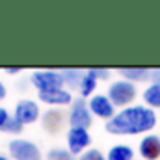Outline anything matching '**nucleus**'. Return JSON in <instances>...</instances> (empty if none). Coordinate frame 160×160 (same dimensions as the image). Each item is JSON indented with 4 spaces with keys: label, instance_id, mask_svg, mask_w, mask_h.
Returning <instances> with one entry per match:
<instances>
[{
    "label": "nucleus",
    "instance_id": "1",
    "mask_svg": "<svg viewBox=\"0 0 160 160\" xmlns=\"http://www.w3.org/2000/svg\"><path fill=\"white\" fill-rule=\"evenodd\" d=\"M157 125V114L145 106H130L116 114L110 121H106L104 128L110 134H140L147 132Z\"/></svg>",
    "mask_w": 160,
    "mask_h": 160
},
{
    "label": "nucleus",
    "instance_id": "2",
    "mask_svg": "<svg viewBox=\"0 0 160 160\" xmlns=\"http://www.w3.org/2000/svg\"><path fill=\"white\" fill-rule=\"evenodd\" d=\"M9 155L15 160H41L39 147L28 140H22V138L9 142Z\"/></svg>",
    "mask_w": 160,
    "mask_h": 160
},
{
    "label": "nucleus",
    "instance_id": "3",
    "mask_svg": "<svg viewBox=\"0 0 160 160\" xmlns=\"http://www.w3.org/2000/svg\"><path fill=\"white\" fill-rule=\"evenodd\" d=\"M32 84L41 91H52V89H62L63 86V75L56 71H36L32 73Z\"/></svg>",
    "mask_w": 160,
    "mask_h": 160
},
{
    "label": "nucleus",
    "instance_id": "4",
    "mask_svg": "<svg viewBox=\"0 0 160 160\" xmlns=\"http://www.w3.org/2000/svg\"><path fill=\"white\" fill-rule=\"evenodd\" d=\"M136 97V88L134 84L127 82V80H118L110 86L108 89V99L116 104V106H125L128 104L132 99Z\"/></svg>",
    "mask_w": 160,
    "mask_h": 160
},
{
    "label": "nucleus",
    "instance_id": "5",
    "mask_svg": "<svg viewBox=\"0 0 160 160\" xmlns=\"http://www.w3.org/2000/svg\"><path fill=\"white\" fill-rule=\"evenodd\" d=\"M89 106L82 101L77 99L73 108H71V116H69V123H71V128H88L91 125V116H89Z\"/></svg>",
    "mask_w": 160,
    "mask_h": 160
},
{
    "label": "nucleus",
    "instance_id": "6",
    "mask_svg": "<svg viewBox=\"0 0 160 160\" xmlns=\"http://www.w3.org/2000/svg\"><path fill=\"white\" fill-rule=\"evenodd\" d=\"M15 119L19 121L21 125H28V123H34V121L39 118V106L34 102V101H19L17 106H15Z\"/></svg>",
    "mask_w": 160,
    "mask_h": 160
},
{
    "label": "nucleus",
    "instance_id": "7",
    "mask_svg": "<svg viewBox=\"0 0 160 160\" xmlns=\"http://www.w3.org/2000/svg\"><path fill=\"white\" fill-rule=\"evenodd\" d=\"M88 106H89V110H91L95 116L104 118V119H108V121L116 116V114H114V102H112L108 97H104V95H95V97H91L89 102H88Z\"/></svg>",
    "mask_w": 160,
    "mask_h": 160
},
{
    "label": "nucleus",
    "instance_id": "8",
    "mask_svg": "<svg viewBox=\"0 0 160 160\" xmlns=\"http://www.w3.org/2000/svg\"><path fill=\"white\" fill-rule=\"evenodd\" d=\"M89 142H91V138H89L86 128H71L67 132V143H69V151L73 155L84 151L89 145Z\"/></svg>",
    "mask_w": 160,
    "mask_h": 160
},
{
    "label": "nucleus",
    "instance_id": "9",
    "mask_svg": "<svg viewBox=\"0 0 160 160\" xmlns=\"http://www.w3.org/2000/svg\"><path fill=\"white\" fill-rule=\"evenodd\" d=\"M140 155L145 160L160 158V138L158 136H145L140 143Z\"/></svg>",
    "mask_w": 160,
    "mask_h": 160
},
{
    "label": "nucleus",
    "instance_id": "10",
    "mask_svg": "<svg viewBox=\"0 0 160 160\" xmlns=\"http://www.w3.org/2000/svg\"><path fill=\"white\" fill-rule=\"evenodd\" d=\"M39 99L47 104H69L73 97L69 91L62 88V89H52V91H41Z\"/></svg>",
    "mask_w": 160,
    "mask_h": 160
},
{
    "label": "nucleus",
    "instance_id": "11",
    "mask_svg": "<svg viewBox=\"0 0 160 160\" xmlns=\"http://www.w3.org/2000/svg\"><path fill=\"white\" fill-rule=\"evenodd\" d=\"M62 125H63V116L58 110H50L43 116V127L48 132H58L62 128Z\"/></svg>",
    "mask_w": 160,
    "mask_h": 160
},
{
    "label": "nucleus",
    "instance_id": "12",
    "mask_svg": "<svg viewBox=\"0 0 160 160\" xmlns=\"http://www.w3.org/2000/svg\"><path fill=\"white\" fill-rule=\"evenodd\" d=\"M0 130H4V132H15V134H19L22 130V125L15 118H11L2 106H0Z\"/></svg>",
    "mask_w": 160,
    "mask_h": 160
},
{
    "label": "nucleus",
    "instance_id": "13",
    "mask_svg": "<svg viewBox=\"0 0 160 160\" xmlns=\"http://www.w3.org/2000/svg\"><path fill=\"white\" fill-rule=\"evenodd\" d=\"M134 151L128 145H114L108 151V160H132Z\"/></svg>",
    "mask_w": 160,
    "mask_h": 160
},
{
    "label": "nucleus",
    "instance_id": "14",
    "mask_svg": "<svg viewBox=\"0 0 160 160\" xmlns=\"http://www.w3.org/2000/svg\"><path fill=\"white\" fill-rule=\"evenodd\" d=\"M119 73L128 80H145L149 77L147 67H121Z\"/></svg>",
    "mask_w": 160,
    "mask_h": 160
},
{
    "label": "nucleus",
    "instance_id": "15",
    "mask_svg": "<svg viewBox=\"0 0 160 160\" xmlns=\"http://www.w3.org/2000/svg\"><path fill=\"white\" fill-rule=\"evenodd\" d=\"M143 99L149 106L160 108V84H151L145 91H143Z\"/></svg>",
    "mask_w": 160,
    "mask_h": 160
},
{
    "label": "nucleus",
    "instance_id": "16",
    "mask_svg": "<svg viewBox=\"0 0 160 160\" xmlns=\"http://www.w3.org/2000/svg\"><path fill=\"white\" fill-rule=\"evenodd\" d=\"M95 88H97V78L91 77L89 73H86L82 77V84H80V95L88 97V95H91V91H95Z\"/></svg>",
    "mask_w": 160,
    "mask_h": 160
},
{
    "label": "nucleus",
    "instance_id": "17",
    "mask_svg": "<svg viewBox=\"0 0 160 160\" xmlns=\"http://www.w3.org/2000/svg\"><path fill=\"white\" fill-rule=\"evenodd\" d=\"M47 160H75L71 151H65V149H52L48 151Z\"/></svg>",
    "mask_w": 160,
    "mask_h": 160
},
{
    "label": "nucleus",
    "instance_id": "18",
    "mask_svg": "<svg viewBox=\"0 0 160 160\" xmlns=\"http://www.w3.org/2000/svg\"><path fill=\"white\" fill-rule=\"evenodd\" d=\"M62 75H63V80H65V82H69L71 86H80V84H82L80 71H77V69H65Z\"/></svg>",
    "mask_w": 160,
    "mask_h": 160
},
{
    "label": "nucleus",
    "instance_id": "19",
    "mask_svg": "<svg viewBox=\"0 0 160 160\" xmlns=\"http://www.w3.org/2000/svg\"><path fill=\"white\" fill-rule=\"evenodd\" d=\"M80 160H106V158L102 157V153H101V151L91 149V151H86V153L80 157Z\"/></svg>",
    "mask_w": 160,
    "mask_h": 160
},
{
    "label": "nucleus",
    "instance_id": "20",
    "mask_svg": "<svg viewBox=\"0 0 160 160\" xmlns=\"http://www.w3.org/2000/svg\"><path fill=\"white\" fill-rule=\"evenodd\" d=\"M88 73H89L91 77H95V78H108V71H106V69H99V67H97V69H89Z\"/></svg>",
    "mask_w": 160,
    "mask_h": 160
},
{
    "label": "nucleus",
    "instance_id": "21",
    "mask_svg": "<svg viewBox=\"0 0 160 160\" xmlns=\"http://www.w3.org/2000/svg\"><path fill=\"white\" fill-rule=\"evenodd\" d=\"M8 75H17V73H21V67H6L4 69Z\"/></svg>",
    "mask_w": 160,
    "mask_h": 160
},
{
    "label": "nucleus",
    "instance_id": "22",
    "mask_svg": "<svg viewBox=\"0 0 160 160\" xmlns=\"http://www.w3.org/2000/svg\"><path fill=\"white\" fill-rule=\"evenodd\" d=\"M4 97H6V86H4V84L0 82V101H2Z\"/></svg>",
    "mask_w": 160,
    "mask_h": 160
},
{
    "label": "nucleus",
    "instance_id": "23",
    "mask_svg": "<svg viewBox=\"0 0 160 160\" xmlns=\"http://www.w3.org/2000/svg\"><path fill=\"white\" fill-rule=\"evenodd\" d=\"M0 160H9V158H6V157H2V155H0Z\"/></svg>",
    "mask_w": 160,
    "mask_h": 160
},
{
    "label": "nucleus",
    "instance_id": "24",
    "mask_svg": "<svg viewBox=\"0 0 160 160\" xmlns=\"http://www.w3.org/2000/svg\"><path fill=\"white\" fill-rule=\"evenodd\" d=\"M158 77H160V69H158Z\"/></svg>",
    "mask_w": 160,
    "mask_h": 160
}]
</instances>
